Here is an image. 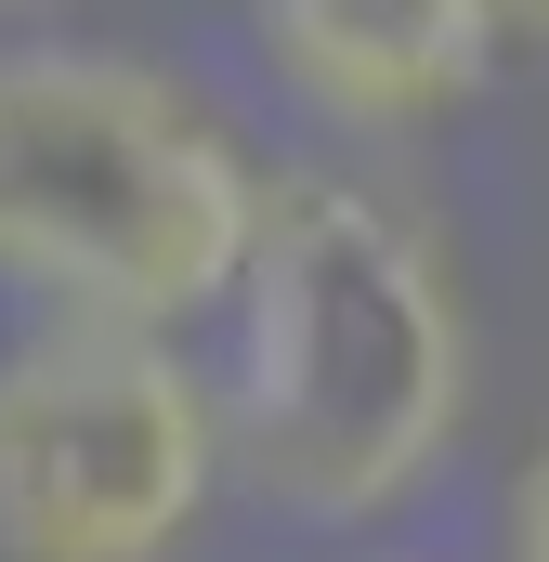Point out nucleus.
<instances>
[{"mask_svg":"<svg viewBox=\"0 0 549 562\" xmlns=\"http://www.w3.org/2000/svg\"><path fill=\"white\" fill-rule=\"evenodd\" d=\"M471 327L406 210L340 170H274L262 249L236 276L223 458L301 524H367L458 445Z\"/></svg>","mask_w":549,"mask_h":562,"instance_id":"nucleus-1","label":"nucleus"},{"mask_svg":"<svg viewBox=\"0 0 549 562\" xmlns=\"http://www.w3.org/2000/svg\"><path fill=\"white\" fill-rule=\"evenodd\" d=\"M262 249V170L132 53H0V276L92 327H183Z\"/></svg>","mask_w":549,"mask_h":562,"instance_id":"nucleus-2","label":"nucleus"},{"mask_svg":"<svg viewBox=\"0 0 549 562\" xmlns=\"http://www.w3.org/2000/svg\"><path fill=\"white\" fill-rule=\"evenodd\" d=\"M223 471V393L157 340L40 314L0 353V550L13 562H157Z\"/></svg>","mask_w":549,"mask_h":562,"instance_id":"nucleus-3","label":"nucleus"},{"mask_svg":"<svg viewBox=\"0 0 549 562\" xmlns=\"http://www.w3.org/2000/svg\"><path fill=\"white\" fill-rule=\"evenodd\" d=\"M511 0H262L274 79L354 132H418L458 92H484Z\"/></svg>","mask_w":549,"mask_h":562,"instance_id":"nucleus-4","label":"nucleus"},{"mask_svg":"<svg viewBox=\"0 0 549 562\" xmlns=\"http://www.w3.org/2000/svg\"><path fill=\"white\" fill-rule=\"evenodd\" d=\"M511 562H549V458L511 484Z\"/></svg>","mask_w":549,"mask_h":562,"instance_id":"nucleus-5","label":"nucleus"},{"mask_svg":"<svg viewBox=\"0 0 549 562\" xmlns=\"http://www.w3.org/2000/svg\"><path fill=\"white\" fill-rule=\"evenodd\" d=\"M537 13H549V0H537Z\"/></svg>","mask_w":549,"mask_h":562,"instance_id":"nucleus-6","label":"nucleus"}]
</instances>
